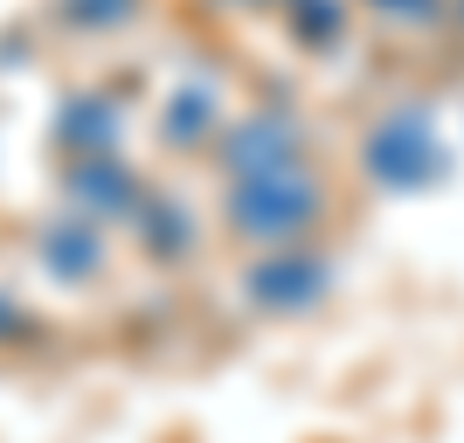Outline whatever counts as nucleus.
<instances>
[{"mask_svg": "<svg viewBox=\"0 0 464 443\" xmlns=\"http://www.w3.org/2000/svg\"><path fill=\"white\" fill-rule=\"evenodd\" d=\"M229 222L256 243H291L312 229L319 215V174L305 167V153L264 159V167H229Z\"/></svg>", "mask_w": 464, "mask_h": 443, "instance_id": "nucleus-1", "label": "nucleus"}, {"mask_svg": "<svg viewBox=\"0 0 464 443\" xmlns=\"http://www.w3.org/2000/svg\"><path fill=\"white\" fill-rule=\"evenodd\" d=\"M368 174L388 188H423V180L444 174V146L430 132L423 111H388L368 132Z\"/></svg>", "mask_w": 464, "mask_h": 443, "instance_id": "nucleus-2", "label": "nucleus"}, {"mask_svg": "<svg viewBox=\"0 0 464 443\" xmlns=\"http://www.w3.org/2000/svg\"><path fill=\"white\" fill-rule=\"evenodd\" d=\"M374 7H388L395 21H437L444 14V0H374Z\"/></svg>", "mask_w": 464, "mask_h": 443, "instance_id": "nucleus-3", "label": "nucleus"}]
</instances>
